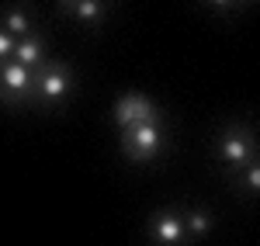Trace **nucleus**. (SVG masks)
Listing matches in <instances>:
<instances>
[{
    "instance_id": "1",
    "label": "nucleus",
    "mask_w": 260,
    "mask_h": 246,
    "mask_svg": "<svg viewBox=\"0 0 260 246\" xmlns=\"http://www.w3.org/2000/svg\"><path fill=\"white\" fill-rule=\"evenodd\" d=\"M257 132H253V125L246 122H229L225 128L219 132V143H215V163L229 173V177H236L243 166L250 163V160H257Z\"/></svg>"
},
{
    "instance_id": "2",
    "label": "nucleus",
    "mask_w": 260,
    "mask_h": 246,
    "mask_svg": "<svg viewBox=\"0 0 260 246\" xmlns=\"http://www.w3.org/2000/svg\"><path fill=\"white\" fill-rule=\"evenodd\" d=\"M77 87V69L66 59H49L35 69V97L45 108H59Z\"/></svg>"
},
{
    "instance_id": "3",
    "label": "nucleus",
    "mask_w": 260,
    "mask_h": 246,
    "mask_svg": "<svg viewBox=\"0 0 260 246\" xmlns=\"http://www.w3.org/2000/svg\"><path fill=\"white\" fill-rule=\"evenodd\" d=\"M163 149H167V128H163V122L121 128V153H125V160H132V163H149V160L160 156Z\"/></svg>"
},
{
    "instance_id": "4",
    "label": "nucleus",
    "mask_w": 260,
    "mask_h": 246,
    "mask_svg": "<svg viewBox=\"0 0 260 246\" xmlns=\"http://www.w3.org/2000/svg\"><path fill=\"white\" fill-rule=\"evenodd\" d=\"M146 236L153 246H187L191 243V232H187V215L180 208L167 205L156 208L146 222Z\"/></svg>"
},
{
    "instance_id": "5",
    "label": "nucleus",
    "mask_w": 260,
    "mask_h": 246,
    "mask_svg": "<svg viewBox=\"0 0 260 246\" xmlns=\"http://www.w3.org/2000/svg\"><path fill=\"white\" fill-rule=\"evenodd\" d=\"M35 97V69L7 59L0 62V104H28Z\"/></svg>"
},
{
    "instance_id": "6",
    "label": "nucleus",
    "mask_w": 260,
    "mask_h": 246,
    "mask_svg": "<svg viewBox=\"0 0 260 246\" xmlns=\"http://www.w3.org/2000/svg\"><path fill=\"white\" fill-rule=\"evenodd\" d=\"M115 122H118V128H132V125L163 122V115L146 94H121L115 101Z\"/></svg>"
},
{
    "instance_id": "7",
    "label": "nucleus",
    "mask_w": 260,
    "mask_h": 246,
    "mask_svg": "<svg viewBox=\"0 0 260 246\" xmlns=\"http://www.w3.org/2000/svg\"><path fill=\"white\" fill-rule=\"evenodd\" d=\"M0 28L11 31L18 42L24 39V35H31V7H28V4H7V7L0 11Z\"/></svg>"
},
{
    "instance_id": "8",
    "label": "nucleus",
    "mask_w": 260,
    "mask_h": 246,
    "mask_svg": "<svg viewBox=\"0 0 260 246\" xmlns=\"http://www.w3.org/2000/svg\"><path fill=\"white\" fill-rule=\"evenodd\" d=\"M59 7L80 24H101L108 14V0H59Z\"/></svg>"
},
{
    "instance_id": "9",
    "label": "nucleus",
    "mask_w": 260,
    "mask_h": 246,
    "mask_svg": "<svg viewBox=\"0 0 260 246\" xmlns=\"http://www.w3.org/2000/svg\"><path fill=\"white\" fill-rule=\"evenodd\" d=\"M14 62L28 66V69H39L42 62H45V39H42L39 31H31V35H24V39L18 42V49H14Z\"/></svg>"
},
{
    "instance_id": "10",
    "label": "nucleus",
    "mask_w": 260,
    "mask_h": 246,
    "mask_svg": "<svg viewBox=\"0 0 260 246\" xmlns=\"http://www.w3.org/2000/svg\"><path fill=\"white\" fill-rule=\"evenodd\" d=\"M233 181H236V191H240V194H246V198H260V160H250Z\"/></svg>"
},
{
    "instance_id": "11",
    "label": "nucleus",
    "mask_w": 260,
    "mask_h": 246,
    "mask_svg": "<svg viewBox=\"0 0 260 246\" xmlns=\"http://www.w3.org/2000/svg\"><path fill=\"white\" fill-rule=\"evenodd\" d=\"M187 215V232H191V239H205L208 232H212V212L208 208H201V205H194V208H187L184 212Z\"/></svg>"
},
{
    "instance_id": "12",
    "label": "nucleus",
    "mask_w": 260,
    "mask_h": 246,
    "mask_svg": "<svg viewBox=\"0 0 260 246\" xmlns=\"http://www.w3.org/2000/svg\"><path fill=\"white\" fill-rule=\"evenodd\" d=\"M14 49H18V39H14L11 31H4V28H0V62L14 59Z\"/></svg>"
},
{
    "instance_id": "13",
    "label": "nucleus",
    "mask_w": 260,
    "mask_h": 246,
    "mask_svg": "<svg viewBox=\"0 0 260 246\" xmlns=\"http://www.w3.org/2000/svg\"><path fill=\"white\" fill-rule=\"evenodd\" d=\"M208 7H215V11H233L236 7V0H205Z\"/></svg>"
}]
</instances>
